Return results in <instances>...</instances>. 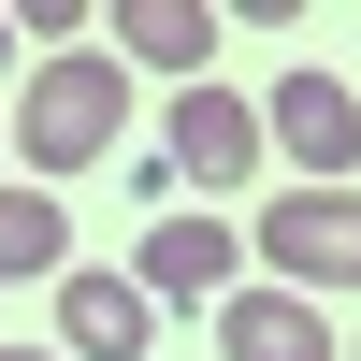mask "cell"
Listing matches in <instances>:
<instances>
[{
  "mask_svg": "<svg viewBox=\"0 0 361 361\" xmlns=\"http://www.w3.org/2000/svg\"><path fill=\"white\" fill-rule=\"evenodd\" d=\"M159 347V304H145L130 260H73L58 275V361H145Z\"/></svg>",
  "mask_w": 361,
  "mask_h": 361,
  "instance_id": "4",
  "label": "cell"
},
{
  "mask_svg": "<svg viewBox=\"0 0 361 361\" xmlns=\"http://www.w3.org/2000/svg\"><path fill=\"white\" fill-rule=\"evenodd\" d=\"M0 73H15V15H0Z\"/></svg>",
  "mask_w": 361,
  "mask_h": 361,
  "instance_id": "10",
  "label": "cell"
},
{
  "mask_svg": "<svg viewBox=\"0 0 361 361\" xmlns=\"http://www.w3.org/2000/svg\"><path fill=\"white\" fill-rule=\"evenodd\" d=\"M260 145L289 159V188H361V102L333 73H275L260 87Z\"/></svg>",
  "mask_w": 361,
  "mask_h": 361,
  "instance_id": "3",
  "label": "cell"
},
{
  "mask_svg": "<svg viewBox=\"0 0 361 361\" xmlns=\"http://www.w3.org/2000/svg\"><path fill=\"white\" fill-rule=\"evenodd\" d=\"M130 275H145V304H231L246 289V231L231 217H159V231H130Z\"/></svg>",
  "mask_w": 361,
  "mask_h": 361,
  "instance_id": "5",
  "label": "cell"
},
{
  "mask_svg": "<svg viewBox=\"0 0 361 361\" xmlns=\"http://www.w3.org/2000/svg\"><path fill=\"white\" fill-rule=\"evenodd\" d=\"M246 246H260V275H275V289L333 304V289H361V188H275Z\"/></svg>",
  "mask_w": 361,
  "mask_h": 361,
  "instance_id": "2",
  "label": "cell"
},
{
  "mask_svg": "<svg viewBox=\"0 0 361 361\" xmlns=\"http://www.w3.org/2000/svg\"><path fill=\"white\" fill-rule=\"evenodd\" d=\"M159 159H173V188H246V173H260V102H231V87H173Z\"/></svg>",
  "mask_w": 361,
  "mask_h": 361,
  "instance_id": "6",
  "label": "cell"
},
{
  "mask_svg": "<svg viewBox=\"0 0 361 361\" xmlns=\"http://www.w3.org/2000/svg\"><path fill=\"white\" fill-rule=\"evenodd\" d=\"M130 73H173V87H217V15L202 0H116V29H102Z\"/></svg>",
  "mask_w": 361,
  "mask_h": 361,
  "instance_id": "7",
  "label": "cell"
},
{
  "mask_svg": "<svg viewBox=\"0 0 361 361\" xmlns=\"http://www.w3.org/2000/svg\"><path fill=\"white\" fill-rule=\"evenodd\" d=\"M0 145H15V116H0Z\"/></svg>",
  "mask_w": 361,
  "mask_h": 361,
  "instance_id": "12",
  "label": "cell"
},
{
  "mask_svg": "<svg viewBox=\"0 0 361 361\" xmlns=\"http://www.w3.org/2000/svg\"><path fill=\"white\" fill-rule=\"evenodd\" d=\"M73 275V217H58V188H15L0 173V289H58Z\"/></svg>",
  "mask_w": 361,
  "mask_h": 361,
  "instance_id": "9",
  "label": "cell"
},
{
  "mask_svg": "<svg viewBox=\"0 0 361 361\" xmlns=\"http://www.w3.org/2000/svg\"><path fill=\"white\" fill-rule=\"evenodd\" d=\"M116 130H130V58H116V44L29 58V87H15V159H29V188H58V173L116 159Z\"/></svg>",
  "mask_w": 361,
  "mask_h": 361,
  "instance_id": "1",
  "label": "cell"
},
{
  "mask_svg": "<svg viewBox=\"0 0 361 361\" xmlns=\"http://www.w3.org/2000/svg\"><path fill=\"white\" fill-rule=\"evenodd\" d=\"M347 361H361V347H347Z\"/></svg>",
  "mask_w": 361,
  "mask_h": 361,
  "instance_id": "13",
  "label": "cell"
},
{
  "mask_svg": "<svg viewBox=\"0 0 361 361\" xmlns=\"http://www.w3.org/2000/svg\"><path fill=\"white\" fill-rule=\"evenodd\" d=\"M0 361H58V347H0Z\"/></svg>",
  "mask_w": 361,
  "mask_h": 361,
  "instance_id": "11",
  "label": "cell"
},
{
  "mask_svg": "<svg viewBox=\"0 0 361 361\" xmlns=\"http://www.w3.org/2000/svg\"><path fill=\"white\" fill-rule=\"evenodd\" d=\"M217 361H333V318H318L304 289L260 275V289H231V304H217Z\"/></svg>",
  "mask_w": 361,
  "mask_h": 361,
  "instance_id": "8",
  "label": "cell"
}]
</instances>
